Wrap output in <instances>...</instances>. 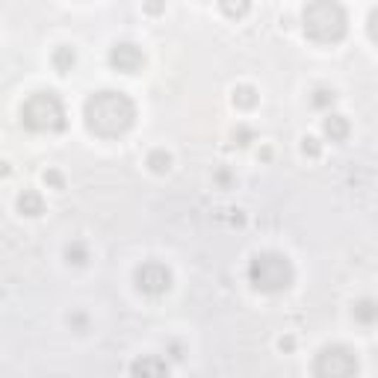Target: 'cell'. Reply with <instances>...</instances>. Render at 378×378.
Segmentation results:
<instances>
[{
  "label": "cell",
  "instance_id": "52a82bcc",
  "mask_svg": "<svg viewBox=\"0 0 378 378\" xmlns=\"http://www.w3.org/2000/svg\"><path fill=\"white\" fill-rule=\"evenodd\" d=\"M110 65L116 71H122V74H136L145 65V54H142V47L134 45V42H119L110 51Z\"/></svg>",
  "mask_w": 378,
  "mask_h": 378
},
{
  "label": "cell",
  "instance_id": "ffe728a7",
  "mask_svg": "<svg viewBox=\"0 0 378 378\" xmlns=\"http://www.w3.org/2000/svg\"><path fill=\"white\" fill-rule=\"evenodd\" d=\"M145 9L151 15H160L163 9H166V0H145Z\"/></svg>",
  "mask_w": 378,
  "mask_h": 378
},
{
  "label": "cell",
  "instance_id": "d6986e66",
  "mask_svg": "<svg viewBox=\"0 0 378 378\" xmlns=\"http://www.w3.org/2000/svg\"><path fill=\"white\" fill-rule=\"evenodd\" d=\"M367 36L378 45V6L370 12V18H367Z\"/></svg>",
  "mask_w": 378,
  "mask_h": 378
},
{
  "label": "cell",
  "instance_id": "277c9868",
  "mask_svg": "<svg viewBox=\"0 0 378 378\" xmlns=\"http://www.w3.org/2000/svg\"><path fill=\"white\" fill-rule=\"evenodd\" d=\"M21 122H24V127L36 130V134H59V130H65V124H69L65 107L57 92L30 95L21 107Z\"/></svg>",
  "mask_w": 378,
  "mask_h": 378
},
{
  "label": "cell",
  "instance_id": "9a60e30c",
  "mask_svg": "<svg viewBox=\"0 0 378 378\" xmlns=\"http://www.w3.org/2000/svg\"><path fill=\"white\" fill-rule=\"evenodd\" d=\"M148 169H151L154 175H166L172 169V154L163 151V148H157V151L148 154Z\"/></svg>",
  "mask_w": 378,
  "mask_h": 378
},
{
  "label": "cell",
  "instance_id": "8fae6325",
  "mask_svg": "<svg viewBox=\"0 0 378 378\" xmlns=\"http://www.w3.org/2000/svg\"><path fill=\"white\" fill-rule=\"evenodd\" d=\"M352 317H355L360 325L378 322V302H375V299H358L355 307H352Z\"/></svg>",
  "mask_w": 378,
  "mask_h": 378
},
{
  "label": "cell",
  "instance_id": "30bf717a",
  "mask_svg": "<svg viewBox=\"0 0 378 378\" xmlns=\"http://www.w3.org/2000/svg\"><path fill=\"white\" fill-rule=\"evenodd\" d=\"M18 210L24 213V216H42L45 213V199L36 189H24L18 195Z\"/></svg>",
  "mask_w": 378,
  "mask_h": 378
},
{
  "label": "cell",
  "instance_id": "7c38bea8",
  "mask_svg": "<svg viewBox=\"0 0 378 378\" xmlns=\"http://www.w3.org/2000/svg\"><path fill=\"white\" fill-rule=\"evenodd\" d=\"M77 65V54H74V47H69V45H62V47H57L54 51V69L59 71V74H69L71 69Z\"/></svg>",
  "mask_w": 378,
  "mask_h": 378
},
{
  "label": "cell",
  "instance_id": "8992f818",
  "mask_svg": "<svg viewBox=\"0 0 378 378\" xmlns=\"http://www.w3.org/2000/svg\"><path fill=\"white\" fill-rule=\"evenodd\" d=\"M134 281H136V290L145 293V295H163V293H169L172 284H175V278H172V269L166 266V263H160V260H148L142 263V266L136 269L134 275Z\"/></svg>",
  "mask_w": 378,
  "mask_h": 378
},
{
  "label": "cell",
  "instance_id": "7a4b0ae2",
  "mask_svg": "<svg viewBox=\"0 0 378 378\" xmlns=\"http://www.w3.org/2000/svg\"><path fill=\"white\" fill-rule=\"evenodd\" d=\"M305 36L319 45H337L349 33V12L340 0H307L302 12Z\"/></svg>",
  "mask_w": 378,
  "mask_h": 378
},
{
  "label": "cell",
  "instance_id": "4fadbf2b",
  "mask_svg": "<svg viewBox=\"0 0 378 378\" xmlns=\"http://www.w3.org/2000/svg\"><path fill=\"white\" fill-rule=\"evenodd\" d=\"M219 9L228 15V18L240 21V18H245V15L252 12V0H219Z\"/></svg>",
  "mask_w": 378,
  "mask_h": 378
},
{
  "label": "cell",
  "instance_id": "5bb4252c",
  "mask_svg": "<svg viewBox=\"0 0 378 378\" xmlns=\"http://www.w3.org/2000/svg\"><path fill=\"white\" fill-rule=\"evenodd\" d=\"M334 101H337V92L328 89V86H317L310 92V107H317V110H331Z\"/></svg>",
  "mask_w": 378,
  "mask_h": 378
},
{
  "label": "cell",
  "instance_id": "9c48e42d",
  "mask_svg": "<svg viewBox=\"0 0 378 378\" xmlns=\"http://www.w3.org/2000/svg\"><path fill=\"white\" fill-rule=\"evenodd\" d=\"M134 375H166L169 372V364L157 355H148V358H139L134 367H130Z\"/></svg>",
  "mask_w": 378,
  "mask_h": 378
},
{
  "label": "cell",
  "instance_id": "6da1fadb",
  "mask_svg": "<svg viewBox=\"0 0 378 378\" xmlns=\"http://www.w3.org/2000/svg\"><path fill=\"white\" fill-rule=\"evenodd\" d=\"M83 119L95 136L116 139V136H124L136 124V104L134 98L119 89H101L89 95V101L83 107Z\"/></svg>",
  "mask_w": 378,
  "mask_h": 378
},
{
  "label": "cell",
  "instance_id": "3957f363",
  "mask_svg": "<svg viewBox=\"0 0 378 378\" xmlns=\"http://www.w3.org/2000/svg\"><path fill=\"white\" fill-rule=\"evenodd\" d=\"M249 281L254 290L275 295V293H284L293 287L295 281V269L287 254H278V252H260L252 257L249 263Z\"/></svg>",
  "mask_w": 378,
  "mask_h": 378
},
{
  "label": "cell",
  "instance_id": "e0dca14e",
  "mask_svg": "<svg viewBox=\"0 0 378 378\" xmlns=\"http://www.w3.org/2000/svg\"><path fill=\"white\" fill-rule=\"evenodd\" d=\"M65 257H69V263H74V266H83L89 260V249L83 242H71V245H65Z\"/></svg>",
  "mask_w": 378,
  "mask_h": 378
},
{
  "label": "cell",
  "instance_id": "ac0fdd59",
  "mask_svg": "<svg viewBox=\"0 0 378 378\" xmlns=\"http://www.w3.org/2000/svg\"><path fill=\"white\" fill-rule=\"evenodd\" d=\"M302 151H305L307 157H319V154H322V142H319L317 136H305V139H302Z\"/></svg>",
  "mask_w": 378,
  "mask_h": 378
},
{
  "label": "cell",
  "instance_id": "5b68a950",
  "mask_svg": "<svg viewBox=\"0 0 378 378\" xmlns=\"http://www.w3.org/2000/svg\"><path fill=\"white\" fill-rule=\"evenodd\" d=\"M314 372L322 375V378H346V375H355L358 372V355L349 346H343V343H331V346H325L317 355Z\"/></svg>",
  "mask_w": 378,
  "mask_h": 378
},
{
  "label": "cell",
  "instance_id": "2e32d148",
  "mask_svg": "<svg viewBox=\"0 0 378 378\" xmlns=\"http://www.w3.org/2000/svg\"><path fill=\"white\" fill-rule=\"evenodd\" d=\"M234 104L240 110H252L257 104V89L254 86H237L234 89Z\"/></svg>",
  "mask_w": 378,
  "mask_h": 378
},
{
  "label": "cell",
  "instance_id": "44dd1931",
  "mask_svg": "<svg viewBox=\"0 0 378 378\" xmlns=\"http://www.w3.org/2000/svg\"><path fill=\"white\" fill-rule=\"evenodd\" d=\"M45 180H47V184H51V187L62 189V175H59V172H45Z\"/></svg>",
  "mask_w": 378,
  "mask_h": 378
},
{
  "label": "cell",
  "instance_id": "ba28073f",
  "mask_svg": "<svg viewBox=\"0 0 378 378\" xmlns=\"http://www.w3.org/2000/svg\"><path fill=\"white\" fill-rule=\"evenodd\" d=\"M322 130H325V136L331 139V142H346V136H349V119L346 116H337V112H331V116L325 119V124H322Z\"/></svg>",
  "mask_w": 378,
  "mask_h": 378
}]
</instances>
